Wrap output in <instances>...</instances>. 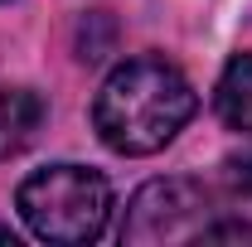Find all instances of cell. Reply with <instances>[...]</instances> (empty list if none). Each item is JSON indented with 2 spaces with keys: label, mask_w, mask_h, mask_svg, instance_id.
I'll return each mask as SVG.
<instances>
[{
  "label": "cell",
  "mask_w": 252,
  "mask_h": 247,
  "mask_svg": "<svg viewBox=\"0 0 252 247\" xmlns=\"http://www.w3.org/2000/svg\"><path fill=\"white\" fill-rule=\"evenodd\" d=\"M199 97L175 63L141 54L107 73L93 102V126L117 155H156L189 126Z\"/></svg>",
  "instance_id": "1"
},
{
  "label": "cell",
  "mask_w": 252,
  "mask_h": 247,
  "mask_svg": "<svg viewBox=\"0 0 252 247\" xmlns=\"http://www.w3.org/2000/svg\"><path fill=\"white\" fill-rule=\"evenodd\" d=\"M20 218L44 243H97L112 218V185L88 165H44L15 194Z\"/></svg>",
  "instance_id": "2"
},
{
  "label": "cell",
  "mask_w": 252,
  "mask_h": 247,
  "mask_svg": "<svg viewBox=\"0 0 252 247\" xmlns=\"http://www.w3.org/2000/svg\"><path fill=\"white\" fill-rule=\"evenodd\" d=\"M209 189L194 180H151L146 189H136V199L126 204L122 243H180L209 223Z\"/></svg>",
  "instance_id": "3"
},
{
  "label": "cell",
  "mask_w": 252,
  "mask_h": 247,
  "mask_svg": "<svg viewBox=\"0 0 252 247\" xmlns=\"http://www.w3.org/2000/svg\"><path fill=\"white\" fill-rule=\"evenodd\" d=\"M39 126H44V97L0 83V160L20 155L39 136Z\"/></svg>",
  "instance_id": "4"
},
{
  "label": "cell",
  "mask_w": 252,
  "mask_h": 247,
  "mask_svg": "<svg viewBox=\"0 0 252 247\" xmlns=\"http://www.w3.org/2000/svg\"><path fill=\"white\" fill-rule=\"evenodd\" d=\"M214 107H219L223 126L252 136V54H238V59L223 68L219 93H214Z\"/></svg>",
  "instance_id": "5"
},
{
  "label": "cell",
  "mask_w": 252,
  "mask_h": 247,
  "mask_svg": "<svg viewBox=\"0 0 252 247\" xmlns=\"http://www.w3.org/2000/svg\"><path fill=\"white\" fill-rule=\"evenodd\" d=\"M194 243H252V223L243 218H219V223H204L194 233Z\"/></svg>",
  "instance_id": "6"
},
{
  "label": "cell",
  "mask_w": 252,
  "mask_h": 247,
  "mask_svg": "<svg viewBox=\"0 0 252 247\" xmlns=\"http://www.w3.org/2000/svg\"><path fill=\"white\" fill-rule=\"evenodd\" d=\"M228 180H233L238 194H248V199H252V155H248V160H228Z\"/></svg>",
  "instance_id": "7"
},
{
  "label": "cell",
  "mask_w": 252,
  "mask_h": 247,
  "mask_svg": "<svg viewBox=\"0 0 252 247\" xmlns=\"http://www.w3.org/2000/svg\"><path fill=\"white\" fill-rule=\"evenodd\" d=\"M0 243H15V233H10V228H5V223H0Z\"/></svg>",
  "instance_id": "8"
}]
</instances>
